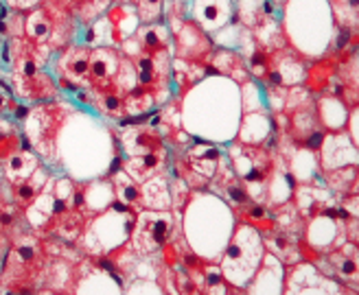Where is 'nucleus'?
Instances as JSON below:
<instances>
[{
    "mask_svg": "<svg viewBox=\"0 0 359 295\" xmlns=\"http://www.w3.org/2000/svg\"><path fill=\"white\" fill-rule=\"evenodd\" d=\"M261 258H263L261 234L255 230V226H241L224 254V265H222L224 278H228V282L232 284L248 282L250 273L257 269Z\"/></svg>",
    "mask_w": 359,
    "mask_h": 295,
    "instance_id": "nucleus-1",
    "label": "nucleus"
},
{
    "mask_svg": "<svg viewBox=\"0 0 359 295\" xmlns=\"http://www.w3.org/2000/svg\"><path fill=\"white\" fill-rule=\"evenodd\" d=\"M173 232V214L169 210H142L132 226V247L138 254H151L163 247Z\"/></svg>",
    "mask_w": 359,
    "mask_h": 295,
    "instance_id": "nucleus-2",
    "label": "nucleus"
},
{
    "mask_svg": "<svg viewBox=\"0 0 359 295\" xmlns=\"http://www.w3.org/2000/svg\"><path fill=\"white\" fill-rule=\"evenodd\" d=\"M230 164H232L235 175L245 184V186H252V184H267V177L274 169V160L263 146L243 144V142H235L230 146Z\"/></svg>",
    "mask_w": 359,
    "mask_h": 295,
    "instance_id": "nucleus-3",
    "label": "nucleus"
},
{
    "mask_svg": "<svg viewBox=\"0 0 359 295\" xmlns=\"http://www.w3.org/2000/svg\"><path fill=\"white\" fill-rule=\"evenodd\" d=\"M60 127V114L55 105L50 103H42L38 107L29 109L27 116V138L31 142V146L38 153H42L44 142H50L55 138V132Z\"/></svg>",
    "mask_w": 359,
    "mask_h": 295,
    "instance_id": "nucleus-4",
    "label": "nucleus"
},
{
    "mask_svg": "<svg viewBox=\"0 0 359 295\" xmlns=\"http://www.w3.org/2000/svg\"><path fill=\"white\" fill-rule=\"evenodd\" d=\"M175 44H177V57L187 62H204L212 55V40L193 20L182 22V27L177 31Z\"/></svg>",
    "mask_w": 359,
    "mask_h": 295,
    "instance_id": "nucleus-5",
    "label": "nucleus"
},
{
    "mask_svg": "<svg viewBox=\"0 0 359 295\" xmlns=\"http://www.w3.org/2000/svg\"><path fill=\"white\" fill-rule=\"evenodd\" d=\"M320 149H322L320 167L325 171L348 167V162L357 164V144L346 132H333L331 136L325 138Z\"/></svg>",
    "mask_w": 359,
    "mask_h": 295,
    "instance_id": "nucleus-6",
    "label": "nucleus"
},
{
    "mask_svg": "<svg viewBox=\"0 0 359 295\" xmlns=\"http://www.w3.org/2000/svg\"><path fill=\"white\" fill-rule=\"evenodd\" d=\"M265 79L274 88H292L300 83L304 79V68L298 55L292 50H274V55L269 53V72Z\"/></svg>",
    "mask_w": 359,
    "mask_h": 295,
    "instance_id": "nucleus-7",
    "label": "nucleus"
},
{
    "mask_svg": "<svg viewBox=\"0 0 359 295\" xmlns=\"http://www.w3.org/2000/svg\"><path fill=\"white\" fill-rule=\"evenodd\" d=\"M121 62V53L112 46H99L90 53V70H88V77H90V85L93 88H105L110 85L114 75H116V68Z\"/></svg>",
    "mask_w": 359,
    "mask_h": 295,
    "instance_id": "nucleus-8",
    "label": "nucleus"
},
{
    "mask_svg": "<svg viewBox=\"0 0 359 295\" xmlns=\"http://www.w3.org/2000/svg\"><path fill=\"white\" fill-rule=\"evenodd\" d=\"M187 164L189 171L202 179H210L217 175V167H219V151L217 146L210 144L208 140L202 138H193V146L187 153Z\"/></svg>",
    "mask_w": 359,
    "mask_h": 295,
    "instance_id": "nucleus-9",
    "label": "nucleus"
},
{
    "mask_svg": "<svg viewBox=\"0 0 359 295\" xmlns=\"http://www.w3.org/2000/svg\"><path fill=\"white\" fill-rule=\"evenodd\" d=\"M195 20L204 31H219L235 13L230 0H195L193 3Z\"/></svg>",
    "mask_w": 359,
    "mask_h": 295,
    "instance_id": "nucleus-10",
    "label": "nucleus"
},
{
    "mask_svg": "<svg viewBox=\"0 0 359 295\" xmlns=\"http://www.w3.org/2000/svg\"><path fill=\"white\" fill-rule=\"evenodd\" d=\"M57 70L62 79H70L75 81L79 88H93L90 85V77H88V70H90V50L83 46H73L68 48L66 53H62V57L57 62Z\"/></svg>",
    "mask_w": 359,
    "mask_h": 295,
    "instance_id": "nucleus-11",
    "label": "nucleus"
},
{
    "mask_svg": "<svg viewBox=\"0 0 359 295\" xmlns=\"http://www.w3.org/2000/svg\"><path fill=\"white\" fill-rule=\"evenodd\" d=\"M125 151L128 156H142V153H151V151H163V138L156 132V129L147 127H138L125 132L121 138Z\"/></svg>",
    "mask_w": 359,
    "mask_h": 295,
    "instance_id": "nucleus-12",
    "label": "nucleus"
},
{
    "mask_svg": "<svg viewBox=\"0 0 359 295\" xmlns=\"http://www.w3.org/2000/svg\"><path fill=\"white\" fill-rule=\"evenodd\" d=\"M318 121L331 132H342L348 121V105L337 97H325L316 105Z\"/></svg>",
    "mask_w": 359,
    "mask_h": 295,
    "instance_id": "nucleus-13",
    "label": "nucleus"
},
{
    "mask_svg": "<svg viewBox=\"0 0 359 295\" xmlns=\"http://www.w3.org/2000/svg\"><path fill=\"white\" fill-rule=\"evenodd\" d=\"M173 204V199L169 195L167 179L160 177H147L142 181L140 188V206L142 208H156V210H167Z\"/></svg>",
    "mask_w": 359,
    "mask_h": 295,
    "instance_id": "nucleus-14",
    "label": "nucleus"
},
{
    "mask_svg": "<svg viewBox=\"0 0 359 295\" xmlns=\"http://www.w3.org/2000/svg\"><path fill=\"white\" fill-rule=\"evenodd\" d=\"M311 228H309V243L313 247V252H327L331 247V243L335 241V236L339 234L337 228V219H331L327 214H316L311 217Z\"/></svg>",
    "mask_w": 359,
    "mask_h": 295,
    "instance_id": "nucleus-15",
    "label": "nucleus"
},
{
    "mask_svg": "<svg viewBox=\"0 0 359 295\" xmlns=\"http://www.w3.org/2000/svg\"><path fill=\"white\" fill-rule=\"evenodd\" d=\"M163 151H151V153H142V156H130L128 160H123V171L128 173L134 181H145L151 177L156 169L163 167Z\"/></svg>",
    "mask_w": 359,
    "mask_h": 295,
    "instance_id": "nucleus-16",
    "label": "nucleus"
},
{
    "mask_svg": "<svg viewBox=\"0 0 359 295\" xmlns=\"http://www.w3.org/2000/svg\"><path fill=\"white\" fill-rule=\"evenodd\" d=\"M294 201H296V210L304 217H316L325 210V206H329L327 201V193L311 188L309 184H298L294 188Z\"/></svg>",
    "mask_w": 359,
    "mask_h": 295,
    "instance_id": "nucleus-17",
    "label": "nucleus"
},
{
    "mask_svg": "<svg viewBox=\"0 0 359 295\" xmlns=\"http://www.w3.org/2000/svg\"><path fill=\"white\" fill-rule=\"evenodd\" d=\"M25 35L33 44H46L53 35V18L44 7H35L25 20Z\"/></svg>",
    "mask_w": 359,
    "mask_h": 295,
    "instance_id": "nucleus-18",
    "label": "nucleus"
},
{
    "mask_svg": "<svg viewBox=\"0 0 359 295\" xmlns=\"http://www.w3.org/2000/svg\"><path fill=\"white\" fill-rule=\"evenodd\" d=\"M272 136V123L265 116V112H250L243 116L241 125V140L243 144H263Z\"/></svg>",
    "mask_w": 359,
    "mask_h": 295,
    "instance_id": "nucleus-19",
    "label": "nucleus"
},
{
    "mask_svg": "<svg viewBox=\"0 0 359 295\" xmlns=\"http://www.w3.org/2000/svg\"><path fill=\"white\" fill-rule=\"evenodd\" d=\"M212 66L215 70L219 72V75H228L237 81H245L248 79V68H245V62H243V55L232 50V48H226V50H217L212 55Z\"/></svg>",
    "mask_w": 359,
    "mask_h": 295,
    "instance_id": "nucleus-20",
    "label": "nucleus"
},
{
    "mask_svg": "<svg viewBox=\"0 0 359 295\" xmlns=\"http://www.w3.org/2000/svg\"><path fill=\"white\" fill-rule=\"evenodd\" d=\"M156 97L151 95L149 90L145 88H132L130 92H125L123 95V112L125 116H145L147 112L156 107Z\"/></svg>",
    "mask_w": 359,
    "mask_h": 295,
    "instance_id": "nucleus-21",
    "label": "nucleus"
},
{
    "mask_svg": "<svg viewBox=\"0 0 359 295\" xmlns=\"http://www.w3.org/2000/svg\"><path fill=\"white\" fill-rule=\"evenodd\" d=\"M107 18H110L118 40H125V38H130V35H134L138 29V22H140L136 7H130L128 3H121V5L112 7L110 13H107Z\"/></svg>",
    "mask_w": 359,
    "mask_h": 295,
    "instance_id": "nucleus-22",
    "label": "nucleus"
},
{
    "mask_svg": "<svg viewBox=\"0 0 359 295\" xmlns=\"http://www.w3.org/2000/svg\"><path fill=\"white\" fill-rule=\"evenodd\" d=\"M136 38L142 50H163L169 48V29L163 22H149L136 29Z\"/></svg>",
    "mask_w": 359,
    "mask_h": 295,
    "instance_id": "nucleus-23",
    "label": "nucleus"
},
{
    "mask_svg": "<svg viewBox=\"0 0 359 295\" xmlns=\"http://www.w3.org/2000/svg\"><path fill=\"white\" fill-rule=\"evenodd\" d=\"M83 44L86 46H118L121 40L110 22V18H101V20L93 22L88 27L86 35H83Z\"/></svg>",
    "mask_w": 359,
    "mask_h": 295,
    "instance_id": "nucleus-24",
    "label": "nucleus"
},
{
    "mask_svg": "<svg viewBox=\"0 0 359 295\" xmlns=\"http://www.w3.org/2000/svg\"><path fill=\"white\" fill-rule=\"evenodd\" d=\"M35 169H40V160L27 151H13L7 158V175L11 181H20L33 175Z\"/></svg>",
    "mask_w": 359,
    "mask_h": 295,
    "instance_id": "nucleus-25",
    "label": "nucleus"
},
{
    "mask_svg": "<svg viewBox=\"0 0 359 295\" xmlns=\"http://www.w3.org/2000/svg\"><path fill=\"white\" fill-rule=\"evenodd\" d=\"M95 105L107 116H123V92L116 85L95 88Z\"/></svg>",
    "mask_w": 359,
    "mask_h": 295,
    "instance_id": "nucleus-26",
    "label": "nucleus"
},
{
    "mask_svg": "<svg viewBox=\"0 0 359 295\" xmlns=\"http://www.w3.org/2000/svg\"><path fill=\"white\" fill-rule=\"evenodd\" d=\"M112 188H114L118 201H123V204H128L130 208L140 206V186H138V181H134L123 169L112 175Z\"/></svg>",
    "mask_w": 359,
    "mask_h": 295,
    "instance_id": "nucleus-27",
    "label": "nucleus"
},
{
    "mask_svg": "<svg viewBox=\"0 0 359 295\" xmlns=\"http://www.w3.org/2000/svg\"><path fill=\"white\" fill-rule=\"evenodd\" d=\"M88 191L90 193H83V197H86V210H90V212H101L103 208H110V204L114 201L112 181L90 184Z\"/></svg>",
    "mask_w": 359,
    "mask_h": 295,
    "instance_id": "nucleus-28",
    "label": "nucleus"
},
{
    "mask_svg": "<svg viewBox=\"0 0 359 295\" xmlns=\"http://www.w3.org/2000/svg\"><path fill=\"white\" fill-rule=\"evenodd\" d=\"M329 263H331V271L337 275L339 280H351L353 284H357V275H359V269H357V254H353L348 258V252L342 247L339 252L331 254L329 256Z\"/></svg>",
    "mask_w": 359,
    "mask_h": 295,
    "instance_id": "nucleus-29",
    "label": "nucleus"
},
{
    "mask_svg": "<svg viewBox=\"0 0 359 295\" xmlns=\"http://www.w3.org/2000/svg\"><path fill=\"white\" fill-rule=\"evenodd\" d=\"M290 127H292V134L296 140H304V136L311 134L313 129H316V123L318 121V114H316V105H307V107H300L296 109V112H292L290 116Z\"/></svg>",
    "mask_w": 359,
    "mask_h": 295,
    "instance_id": "nucleus-30",
    "label": "nucleus"
},
{
    "mask_svg": "<svg viewBox=\"0 0 359 295\" xmlns=\"http://www.w3.org/2000/svg\"><path fill=\"white\" fill-rule=\"evenodd\" d=\"M46 184V177L42 175L38 181H33V177H27V179H20V181H13V204H18L20 208H29L35 197L40 195V191L44 188Z\"/></svg>",
    "mask_w": 359,
    "mask_h": 295,
    "instance_id": "nucleus-31",
    "label": "nucleus"
},
{
    "mask_svg": "<svg viewBox=\"0 0 359 295\" xmlns=\"http://www.w3.org/2000/svg\"><path fill=\"white\" fill-rule=\"evenodd\" d=\"M313 171H318V160L313 156V151L304 149V151H296L294 160H292V175L296 177L298 184H309L316 175Z\"/></svg>",
    "mask_w": 359,
    "mask_h": 295,
    "instance_id": "nucleus-32",
    "label": "nucleus"
},
{
    "mask_svg": "<svg viewBox=\"0 0 359 295\" xmlns=\"http://www.w3.org/2000/svg\"><path fill=\"white\" fill-rule=\"evenodd\" d=\"M222 181V191H224V195L232 201L235 206H245V204H250V195H248V191H245V184L232 173V175H228L226 179L222 177L219 179Z\"/></svg>",
    "mask_w": 359,
    "mask_h": 295,
    "instance_id": "nucleus-33",
    "label": "nucleus"
},
{
    "mask_svg": "<svg viewBox=\"0 0 359 295\" xmlns=\"http://www.w3.org/2000/svg\"><path fill=\"white\" fill-rule=\"evenodd\" d=\"M112 85H116L123 95L125 92H130L132 88H136V70H134V64L130 57H125L121 53V62H118V68H116V75L112 79Z\"/></svg>",
    "mask_w": 359,
    "mask_h": 295,
    "instance_id": "nucleus-34",
    "label": "nucleus"
},
{
    "mask_svg": "<svg viewBox=\"0 0 359 295\" xmlns=\"http://www.w3.org/2000/svg\"><path fill=\"white\" fill-rule=\"evenodd\" d=\"M29 81V99L33 101H42V99H50V97H55V83H53V79L48 75H44V72H38L35 77L27 79Z\"/></svg>",
    "mask_w": 359,
    "mask_h": 295,
    "instance_id": "nucleus-35",
    "label": "nucleus"
},
{
    "mask_svg": "<svg viewBox=\"0 0 359 295\" xmlns=\"http://www.w3.org/2000/svg\"><path fill=\"white\" fill-rule=\"evenodd\" d=\"M245 68L250 70V75L257 79H265L269 72V50L265 46H255V50L248 55Z\"/></svg>",
    "mask_w": 359,
    "mask_h": 295,
    "instance_id": "nucleus-36",
    "label": "nucleus"
},
{
    "mask_svg": "<svg viewBox=\"0 0 359 295\" xmlns=\"http://www.w3.org/2000/svg\"><path fill=\"white\" fill-rule=\"evenodd\" d=\"M25 221V208L18 204H0V232L9 234Z\"/></svg>",
    "mask_w": 359,
    "mask_h": 295,
    "instance_id": "nucleus-37",
    "label": "nucleus"
},
{
    "mask_svg": "<svg viewBox=\"0 0 359 295\" xmlns=\"http://www.w3.org/2000/svg\"><path fill=\"white\" fill-rule=\"evenodd\" d=\"M335 75V64H329V62H320L316 68H311L309 72V92H320L325 90L331 81V77Z\"/></svg>",
    "mask_w": 359,
    "mask_h": 295,
    "instance_id": "nucleus-38",
    "label": "nucleus"
},
{
    "mask_svg": "<svg viewBox=\"0 0 359 295\" xmlns=\"http://www.w3.org/2000/svg\"><path fill=\"white\" fill-rule=\"evenodd\" d=\"M265 95L263 90L255 83L245 81L243 83V112L250 114V112H263L265 109Z\"/></svg>",
    "mask_w": 359,
    "mask_h": 295,
    "instance_id": "nucleus-39",
    "label": "nucleus"
},
{
    "mask_svg": "<svg viewBox=\"0 0 359 295\" xmlns=\"http://www.w3.org/2000/svg\"><path fill=\"white\" fill-rule=\"evenodd\" d=\"M136 13H138V20L142 25H149V22H158L163 18V5L165 0H136Z\"/></svg>",
    "mask_w": 359,
    "mask_h": 295,
    "instance_id": "nucleus-40",
    "label": "nucleus"
},
{
    "mask_svg": "<svg viewBox=\"0 0 359 295\" xmlns=\"http://www.w3.org/2000/svg\"><path fill=\"white\" fill-rule=\"evenodd\" d=\"M325 138H327V134L322 132V129H313L311 134H307L304 136V140H302V144H304V149H309V151H320V146H322V142H325Z\"/></svg>",
    "mask_w": 359,
    "mask_h": 295,
    "instance_id": "nucleus-41",
    "label": "nucleus"
},
{
    "mask_svg": "<svg viewBox=\"0 0 359 295\" xmlns=\"http://www.w3.org/2000/svg\"><path fill=\"white\" fill-rule=\"evenodd\" d=\"M20 138L18 136H0V158H9L13 151H18Z\"/></svg>",
    "mask_w": 359,
    "mask_h": 295,
    "instance_id": "nucleus-42",
    "label": "nucleus"
},
{
    "mask_svg": "<svg viewBox=\"0 0 359 295\" xmlns=\"http://www.w3.org/2000/svg\"><path fill=\"white\" fill-rule=\"evenodd\" d=\"M7 5L15 11H31L42 5V0H7Z\"/></svg>",
    "mask_w": 359,
    "mask_h": 295,
    "instance_id": "nucleus-43",
    "label": "nucleus"
},
{
    "mask_svg": "<svg viewBox=\"0 0 359 295\" xmlns=\"http://www.w3.org/2000/svg\"><path fill=\"white\" fill-rule=\"evenodd\" d=\"M13 114H15V118H20V121H25V118L29 116V109H27L25 105H20V103H18V107L13 109Z\"/></svg>",
    "mask_w": 359,
    "mask_h": 295,
    "instance_id": "nucleus-44",
    "label": "nucleus"
},
{
    "mask_svg": "<svg viewBox=\"0 0 359 295\" xmlns=\"http://www.w3.org/2000/svg\"><path fill=\"white\" fill-rule=\"evenodd\" d=\"M7 33H9L7 20H0V35H7Z\"/></svg>",
    "mask_w": 359,
    "mask_h": 295,
    "instance_id": "nucleus-45",
    "label": "nucleus"
},
{
    "mask_svg": "<svg viewBox=\"0 0 359 295\" xmlns=\"http://www.w3.org/2000/svg\"><path fill=\"white\" fill-rule=\"evenodd\" d=\"M0 88H5L7 92H13V88H11V85H9V83L5 81V79H0Z\"/></svg>",
    "mask_w": 359,
    "mask_h": 295,
    "instance_id": "nucleus-46",
    "label": "nucleus"
},
{
    "mask_svg": "<svg viewBox=\"0 0 359 295\" xmlns=\"http://www.w3.org/2000/svg\"><path fill=\"white\" fill-rule=\"evenodd\" d=\"M5 105H7V101H5V97H3V95H0V112H3V109H5Z\"/></svg>",
    "mask_w": 359,
    "mask_h": 295,
    "instance_id": "nucleus-47",
    "label": "nucleus"
}]
</instances>
